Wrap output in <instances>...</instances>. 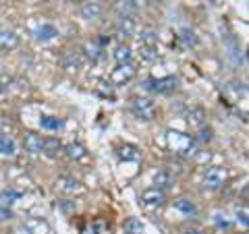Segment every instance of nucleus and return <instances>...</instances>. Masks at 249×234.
<instances>
[{"label":"nucleus","instance_id":"nucleus-1","mask_svg":"<svg viewBox=\"0 0 249 234\" xmlns=\"http://www.w3.org/2000/svg\"><path fill=\"white\" fill-rule=\"evenodd\" d=\"M166 145H168V150H173L175 153H183V155H193L196 153L191 137H187V135H183V133H178V131H168L166 133Z\"/></svg>","mask_w":249,"mask_h":234},{"label":"nucleus","instance_id":"nucleus-2","mask_svg":"<svg viewBox=\"0 0 249 234\" xmlns=\"http://www.w3.org/2000/svg\"><path fill=\"white\" fill-rule=\"evenodd\" d=\"M135 75H137V67L133 62H121L110 73V83L116 85V87H119V85H127L129 81L135 79Z\"/></svg>","mask_w":249,"mask_h":234},{"label":"nucleus","instance_id":"nucleus-3","mask_svg":"<svg viewBox=\"0 0 249 234\" xmlns=\"http://www.w3.org/2000/svg\"><path fill=\"white\" fill-rule=\"evenodd\" d=\"M131 110L139 120H152L156 116V102L150 98H135Z\"/></svg>","mask_w":249,"mask_h":234},{"label":"nucleus","instance_id":"nucleus-4","mask_svg":"<svg viewBox=\"0 0 249 234\" xmlns=\"http://www.w3.org/2000/svg\"><path fill=\"white\" fill-rule=\"evenodd\" d=\"M227 178H229L227 168L210 166L206 170V174H204V186H206V189H220V186L227 183Z\"/></svg>","mask_w":249,"mask_h":234},{"label":"nucleus","instance_id":"nucleus-5","mask_svg":"<svg viewBox=\"0 0 249 234\" xmlns=\"http://www.w3.org/2000/svg\"><path fill=\"white\" fill-rule=\"evenodd\" d=\"M177 87H178L177 77H162V79H147L145 81V89H150L154 93H170Z\"/></svg>","mask_w":249,"mask_h":234},{"label":"nucleus","instance_id":"nucleus-6","mask_svg":"<svg viewBox=\"0 0 249 234\" xmlns=\"http://www.w3.org/2000/svg\"><path fill=\"white\" fill-rule=\"evenodd\" d=\"M139 201H142L143 205H147V207H162L166 203V193L162 189H156V186H152V189H145L142 193Z\"/></svg>","mask_w":249,"mask_h":234},{"label":"nucleus","instance_id":"nucleus-7","mask_svg":"<svg viewBox=\"0 0 249 234\" xmlns=\"http://www.w3.org/2000/svg\"><path fill=\"white\" fill-rule=\"evenodd\" d=\"M62 150H65V147H62V141L56 139V137H46L42 141V153L46 155V158H50V160L58 158Z\"/></svg>","mask_w":249,"mask_h":234},{"label":"nucleus","instance_id":"nucleus-8","mask_svg":"<svg viewBox=\"0 0 249 234\" xmlns=\"http://www.w3.org/2000/svg\"><path fill=\"white\" fill-rule=\"evenodd\" d=\"M102 15H104V9H102V4L100 2H85L81 6V17L85 21H100L102 19Z\"/></svg>","mask_w":249,"mask_h":234},{"label":"nucleus","instance_id":"nucleus-9","mask_svg":"<svg viewBox=\"0 0 249 234\" xmlns=\"http://www.w3.org/2000/svg\"><path fill=\"white\" fill-rule=\"evenodd\" d=\"M58 189L62 193H69V195H79V193L85 191V186L77 181V178H73V176H62L58 181Z\"/></svg>","mask_w":249,"mask_h":234},{"label":"nucleus","instance_id":"nucleus-10","mask_svg":"<svg viewBox=\"0 0 249 234\" xmlns=\"http://www.w3.org/2000/svg\"><path fill=\"white\" fill-rule=\"evenodd\" d=\"M19 46V35L15 31L9 29H0V50L2 52H11Z\"/></svg>","mask_w":249,"mask_h":234},{"label":"nucleus","instance_id":"nucleus-11","mask_svg":"<svg viewBox=\"0 0 249 234\" xmlns=\"http://www.w3.org/2000/svg\"><path fill=\"white\" fill-rule=\"evenodd\" d=\"M139 6H142V0H116L114 2V11L121 15V17H131Z\"/></svg>","mask_w":249,"mask_h":234},{"label":"nucleus","instance_id":"nucleus-12","mask_svg":"<svg viewBox=\"0 0 249 234\" xmlns=\"http://www.w3.org/2000/svg\"><path fill=\"white\" fill-rule=\"evenodd\" d=\"M83 54L81 52H69L65 56V62H62V67L67 68V71H79V68H83Z\"/></svg>","mask_w":249,"mask_h":234},{"label":"nucleus","instance_id":"nucleus-13","mask_svg":"<svg viewBox=\"0 0 249 234\" xmlns=\"http://www.w3.org/2000/svg\"><path fill=\"white\" fill-rule=\"evenodd\" d=\"M65 153H67V158L73 160V162H81V160L88 158V150H85L81 143H71V145H67V147H65Z\"/></svg>","mask_w":249,"mask_h":234},{"label":"nucleus","instance_id":"nucleus-14","mask_svg":"<svg viewBox=\"0 0 249 234\" xmlns=\"http://www.w3.org/2000/svg\"><path fill=\"white\" fill-rule=\"evenodd\" d=\"M187 122L191 124V127H204L206 122V110L199 106H193L189 112H187Z\"/></svg>","mask_w":249,"mask_h":234},{"label":"nucleus","instance_id":"nucleus-15","mask_svg":"<svg viewBox=\"0 0 249 234\" xmlns=\"http://www.w3.org/2000/svg\"><path fill=\"white\" fill-rule=\"evenodd\" d=\"M119 158L124 160V162H137L139 158H142V151H139V147L137 145H123L121 150H119Z\"/></svg>","mask_w":249,"mask_h":234},{"label":"nucleus","instance_id":"nucleus-16","mask_svg":"<svg viewBox=\"0 0 249 234\" xmlns=\"http://www.w3.org/2000/svg\"><path fill=\"white\" fill-rule=\"evenodd\" d=\"M173 174L168 172V170H158V172L154 174V184H156V189H168L170 184H173Z\"/></svg>","mask_w":249,"mask_h":234},{"label":"nucleus","instance_id":"nucleus-17","mask_svg":"<svg viewBox=\"0 0 249 234\" xmlns=\"http://www.w3.org/2000/svg\"><path fill=\"white\" fill-rule=\"evenodd\" d=\"M143 222L137 220V217H127L123 224V232L124 234H143Z\"/></svg>","mask_w":249,"mask_h":234},{"label":"nucleus","instance_id":"nucleus-18","mask_svg":"<svg viewBox=\"0 0 249 234\" xmlns=\"http://www.w3.org/2000/svg\"><path fill=\"white\" fill-rule=\"evenodd\" d=\"M42 141L44 139L40 135H36V133H29L25 137V150L29 153H42Z\"/></svg>","mask_w":249,"mask_h":234},{"label":"nucleus","instance_id":"nucleus-19","mask_svg":"<svg viewBox=\"0 0 249 234\" xmlns=\"http://www.w3.org/2000/svg\"><path fill=\"white\" fill-rule=\"evenodd\" d=\"M58 35V29L54 27V25H48V23H46V25H42L40 29L36 31V37L40 42H48V40H54V37Z\"/></svg>","mask_w":249,"mask_h":234},{"label":"nucleus","instance_id":"nucleus-20","mask_svg":"<svg viewBox=\"0 0 249 234\" xmlns=\"http://www.w3.org/2000/svg\"><path fill=\"white\" fill-rule=\"evenodd\" d=\"M175 207H177L181 214H185V216H196V214H197L196 203H193V201H189V199H178V201H175Z\"/></svg>","mask_w":249,"mask_h":234},{"label":"nucleus","instance_id":"nucleus-21","mask_svg":"<svg viewBox=\"0 0 249 234\" xmlns=\"http://www.w3.org/2000/svg\"><path fill=\"white\" fill-rule=\"evenodd\" d=\"M135 33V21L131 17H123L121 25H119V37H129Z\"/></svg>","mask_w":249,"mask_h":234},{"label":"nucleus","instance_id":"nucleus-22","mask_svg":"<svg viewBox=\"0 0 249 234\" xmlns=\"http://www.w3.org/2000/svg\"><path fill=\"white\" fill-rule=\"evenodd\" d=\"M15 151H17V145H15L13 139L0 135V155H15Z\"/></svg>","mask_w":249,"mask_h":234},{"label":"nucleus","instance_id":"nucleus-23","mask_svg":"<svg viewBox=\"0 0 249 234\" xmlns=\"http://www.w3.org/2000/svg\"><path fill=\"white\" fill-rule=\"evenodd\" d=\"M131 56H133V52H131V48L127 44H121V46H116V50H114V60L119 62H131Z\"/></svg>","mask_w":249,"mask_h":234},{"label":"nucleus","instance_id":"nucleus-24","mask_svg":"<svg viewBox=\"0 0 249 234\" xmlns=\"http://www.w3.org/2000/svg\"><path fill=\"white\" fill-rule=\"evenodd\" d=\"M40 124H42V129H46V131H58V129H62V120L56 118V116H42Z\"/></svg>","mask_w":249,"mask_h":234},{"label":"nucleus","instance_id":"nucleus-25","mask_svg":"<svg viewBox=\"0 0 249 234\" xmlns=\"http://www.w3.org/2000/svg\"><path fill=\"white\" fill-rule=\"evenodd\" d=\"M139 54H142V58L152 62L158 58V46H139Z\"/></svg>","mask_w":249,"mask_h":234},{"label":"nucleus","instance_id":"nucleus-26","mask_svg":"<svg viewBox=\"0 0 249 234\" xmlns=\"http://www.w3.org/2000/svg\"><path fill=\"white\" fill-rule=\"evenodd\" d=\"M139 46H158V37L154 31H142L139 33Z\"/></svg>","mask_w":249,"mask_h":234},{"label":"nucleus","instance_id":"nucleus-27","mask_svg":"<svg viewBox=\"0 0 249 234\" xmlns=\"http://www.w3.org/2000/svg\"><path fill=\"white\" fill-rule=\"evenodd\" d=\"M21 197V193H15V191H4L2 193V197H0V199H2V203L4 205H13L15 203V201H17Z\"/></svg>","mask_w":249,"mask_h":234},{"label":"nucleus","instance_id":"nucleus-28","mask_svg":"<svg viewBox=\"0 0 249 234\" xmlns=\"http://www.w3.org/2000/svg\"><path fill=\"white\" fill-rule=\"evenodd\" d=\"M183 40H185V44L187 46H196L197 44V37H196V33H193V31H189V29H183Z\"/></svg>","mask_w":249,"mask_h":234},{"label":"nucleus","instance_id":"nucleus-29","mask_svg":"<svg viewBox=\"0 0 249 234\" xmlns=\"http://www.w3.org/2000/svg\"><path fill=\"white\" fill-rule=\"evenodd\" d=\"M197 141L199 143H210V141H212V129H201Z\"/></svg>","mask_w":249,"mask_h":234},{"label":"nucleus","instance_id":"nucleus-30","mask_svg":"<svg viewBox=\"0 0 249 234\" xmlns=\"http://www.w3.org/2000/svg\"><path fill=\"white\" fill-rule=\"evenodd\" d=\"M214 222L220 226V228H231V222H229V220H222V216H216V217H214Z\"/></svg>","mask_w":249,"mask_h":234},{"label":"nucleus","instance_id":"nucleus-31","mask_svg":"<svg viewBox=\"0 0 249 234\" xmlns=\"http://www.w3.org/2000/svg\"><path fill=\"white\" fill-rule=\"evenodd\" d=\"M237 216H239V222L243 226H247V212H245V209H243V212H239Z\"/></svg>","mask_w":249,"mask_h":234},{"label":"nucleus","instance_id":"nucleus-32","mask_svg":"<svg viewBox=\"0 0 249 234\" xmlns=\"http://www.w3.org/2000/svg\"><path fill=\"white\" fill-rule=\"evenodd\" d=\"M187 234H204V232H199V230H189Z\"/></svg>","mask_w":249,"mask_h":234},{"label":"nucleus","instance_id":"nucleus-33","mask_svg":"<svg viewBox=\"0 0 249 234\" xmlns=\"http://www.w3.org/2000/svg\"><path fill=\"white\" fill-rule=\"evenodd\" d=\"M4 91V85H2V81H0V93H2Z\"/></svg>","mask_w":249,"mask_h":234},{"label":"nucleus","instance_id":"nucleus-34","mask_svg":"<svg viewBox=\"0 0 249 234\" xmlns=\"http://www.w3.org/2000/svg\"><path fill=\"white\" fill-rule=\"evenodd\" d=\"M69 2H81V0H69Z\"/></svg>","mask_w":249,"mask_h":234}]
</instances>
